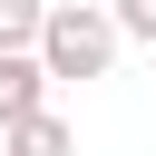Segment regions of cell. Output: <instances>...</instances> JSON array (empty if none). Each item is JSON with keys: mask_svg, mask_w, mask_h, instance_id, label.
<instances>
[{"mask_svg": "<svg viewBox=\"0 0 156 156\" xmlns=\"http://www.w3.org/2000/svg\"><path fill=\"white\" fill-rule=\"evenodd\" d=\"M117 49H127V29H117V10L107 0H49V29H39V58H49V78L68 88H88V78H107L117 68Z\"/></svg>", "mask_w": 156, "mask_h": 156, "instance_id": "cell-1", "label": "cell"}, {"mask_svg": "<svg viewBox=\"0 0 156 156\" xmlns=\"http://www.w3.org/2000/svg\"><path fill=\"white\" fill-rule=\"evenodd\" d=\"M49 88H58V78H49L39 49H0V127H10V117H39Z\"/></svg>", "mask_w": 156, "mask_h": 156, "instance_id": "cell-2", "label": "cell"}, {"mask_svg": "<svg viewBox=\"0 0 156 156\" xmlns=\"http://www.w3.org/2000/svg\"><path fill=\"white\" fill-rule=\"evenodd\" d=\"M0 156H78V136H68L58 107H39V117H10L0 127Z\"/></svg>", "mask_w": 156, "mask_h": 156, "instance_id": "cell-3", "label": "cell"}, {"mask_svg": "<svg viewBox=\"0 0 156 156\" xmlns=\"http://www.w3.org/2000/svg\"><path fill=\"white\" fill-rule=\"evenodd\" d=\"M49 29V0H0V49H39Z\"/></svg>", "mask_w": 156, "mask_h": 156, "instance_id": "cell-4", "label": "cell"}, {"mask_svg": "<svg viewBox=\"0 0 156 156\" xmlns=\"http://www.w3.org/2000/svg\"><path fill=\"white\" fill-rule=\"evenodd\" d=\"M107 10H117V29H127V39H146V49H156V0H107Z\"/></svg>", "mask_w": 156, "mask_h": 156, "instance_id": "cell-5", "label": "cell"}]
</instances>
